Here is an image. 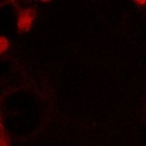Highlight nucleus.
<instances>
[{"label":"nucleus","instance_id":"obj_1","mask_svg":"<svg viewBox=\"0 0 146 146\" xmlns=\"http://www.w3.org/2000/svg\"><path fill=\"white\" fill-rule=\"evenodd\" d=\"M36 18V12L33 8L23 9L19 12L17 19V29L20 33H24L31 30Z\"/></svg>","mask_w":146,"mask_h":146},{"label":"nucleus","instance_id":"obj_2","mask_svg":"<svg viewBox=\"0 0 146 146\" xmlns=\"http://www.w3.org/2000/svg\"><path fill=\"white\" fill-rule=\"evenodd\" d=\"M0 146H11L10 144V139L7 135V133L5 131L3 126H2V132H1V145Z\"/></svg>","mask_w":146,"mask_h":146},{"label":"nucleus","instance_id":"obj_3","mask_svg":"<svg viewBox=\"0 0 146 146\" xmlns=\"http://www.w3.org/2000/svg\"><path fill=\"white\" fill-rule=\"evenodd\" d=\"M8 44H9V41H8L7 38L5 36H1V38H0V48H1V53L2 54L6 52L7 47L9 46Z\"/></svg>","mask_w":146,"mask_h":146}]
</instances>
